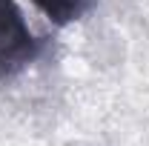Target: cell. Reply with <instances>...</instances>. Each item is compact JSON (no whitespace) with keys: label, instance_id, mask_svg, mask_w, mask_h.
Here are the masks:
<instances>
[{"label":"cell","instance_id":"7a4b0ae2","mask_svg":"<svg viewBox=\"0 0 149 146\" xmlns=\"http://www.w3.org/2000/svg\"><path fill=\"white\" fill-rule=\"evenodd\" d=\"M32 3L52 23H57V26H66V23L80 20L95 6V0H32Z\"/></svg>","mask_w":149,"mask_h":146},{"label":"cell","instance_id":"6da1fadb","mask_svg":"<svg viewBox=\"0 0 149 146\" xmlns=\"http://www.w3.org/2000/svg\"><path fill=\"white\" fill-rule=\"evenodd\" d=\"M37 37L26 26L15 0H0V74H12L37 57Z\"/></svg>","mask_w":149,"mask_h":146}]
</instances>
